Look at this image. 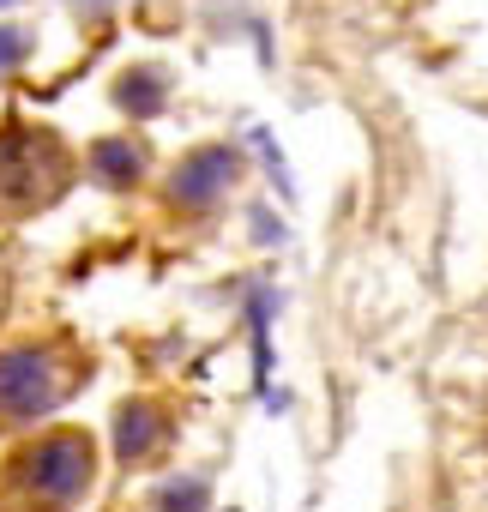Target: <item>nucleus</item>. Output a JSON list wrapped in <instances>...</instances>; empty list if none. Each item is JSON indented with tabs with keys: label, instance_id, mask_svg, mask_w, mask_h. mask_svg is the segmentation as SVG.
Returning <instances> with one entry per match:
<instances>
[{
	"label": "nucleus",
	"instance_id": "4",
	"mask_svg": "<svg viewBox=\"0 0 488 512\" xmlns=\"http://www.w3.org/2000/svg\"><path fill=\"white\" fill-rule=\"evenodd\" d=\"M145 145L139 139H127V133H115V139H91V151H85V175L97 181V187H139L145 181Z\"/></svg>",
	"mask_w": 488,
	"mask_h": 512
},
{
	"label": "nucleus",
	"instance_id": "3",
	"mask_svg": "<svg viewBox=\"0 0 488 512\" xmlns=\"http://www.w3.org/2000/svg\"><path fill=\"white\" fill-rule=\"evenodd\" d=\"M235 175H241V151L235 145H199V151H187L169 169V199L181 211H211L235 187Z\"/></svg>",
	"mask_w": 488,
	"mask_h": 512
},
{
	"label": "nucleus",
	"instance_id": "7",
	"mask_svg": "<svg viewBox=\"0 0 488 512\" xmlns=\"http://www.w3.org/2000/svg\"><path fill=\"white\" fill-rule=\"evenodd\" d=\"M151 506H157V512H205V506H211V482H205V476H175V482L157 488Z\"/></svg>",
	"mask_w": 488,
	"mask_h": 512
},
{
	"label": "nucleus",
	"instance_id": "9",
	"mask_svg": "<svg viewBox=\"0 0 488 512\" xmlns=\"http://www.w3.org/2000/svg\"><path fill=\"white\" fill-rule=\"evenodd\" d=\"M0 7H13V0H0Z\"/></svg>",
	"mask_w": 488,
	"mask_h": 512
},
{
	"label": "nucleus",
	"instance_id": "2",
	"mask_svg": "<svg viewBox=\"0 0 488 512\" xmlns=\"http://www.w3.org/2000/svg\"><path fill=\"white\" fill-rule=\"evenodd\" d=\"M67 368L43 344H13L0 350V422H37L61 404Z\"/></svg>",
	"mask_w": 488,
	"mask_h": 512
},
{
	"label": "nucleus",
	"instance_id": "6",
	"mask_svg": "<svg viewBox=\"0 0 488 512\" xmlns=\"http://www.w3.org/2000/svg\"><path fill=\"white\" fill-rule=\"evenodd\" d=\"M169 67H157V61H133L121 79H115V109L121 115H133V121H157L163 109H169Z\"/></svg>",
	"mask_w": 488,
	"mask_h": 512
},
{
	"label": "nucleus",
	"instance_id": "1",
	"mask_svg": "<svg viewBox=\"0 0 488 512\" xmlns=\"http://www.w3.org/2000/svg\"><path fill=\"white\" fill-rule=\"evenodd\" d=\"M7 482L19 494H31L37 506L61 512V506H73V500L91 494V482H97V440L85 428H55V434H43L37 446H25L13 458Z\"/></svg>",
	"mask_w": 488,
	"mask_h": 512
},
{
	"label": "nucleus",
	"instance_id": "8",
	"mask_svg": "<svg viewBox=\"0 0 488 512\" xmlns=\"http://www.w3.org/2000/svg\"><path fill=\"white\" fill-rule=\"evenodd\" d=\"M31 55V31H19V25H0V67H19Z\"/></svg>",
	"mask_w": 488,
	"mask_h": 512
},
{
	"label": "nucleus",
	"instance_id": "5",
	"mask_svg": "<svg viewBox=\"0 0 488 512\" xmlns=\"http://www.w3.org/2000/svg\"><path fill=\"white\" fill-rule=\"evenodd\" d=\"M163 434H169V416H163L151 398H127V404L115 410V458H121V464L151 458V452L163 446Z\"/></svg>",
	"mask_w": 488,
	"mask_h": 512
},
{
	"label": "nucleus",
	"instance_id": "10",
	"mask_svg": "<svg viewBox=\"0 0 488 512\" xmlns=\"http://www.w3.org/2000/svg\"><path fill=\"white\" fill-rule=\"evenodd\" d=\"M0 73H7V67H0Z\"/></svg>",
	"mask_w": 488,
	"mask_h": 512
}]
</instances>
